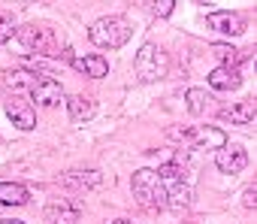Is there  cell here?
Masks as SVG:
<instances>
[{
  "label": "cell",
  "mask_w": 257,
  "mask_h": 224,
  "mask_svg": "<svg viewBox=\"0 0 257 224\" xmlns=\"http://www.w3.org/2000/svg\"><path fill=\"white\" fill-rule=\"evenodd\" d=\"M70 64H73L79 73L91 76V79H103V76L109 73V64H106V58H103V55H85V58H73Z\"/></svg>",
  "instance_id": "cell-15"
},
{
  "label": "cell",
  "mask_w": 257,
  "mask_h": 224,
  "mask_svg": "<svg viewBox=\"0 0 257 224\" xmlns=\"http://www.w3.org/2000/svg\"><path fill=\"white\" fill-rule=\"evenodd\" d=\"M206 25L218 34H227V37H239L245 31V19L239 13H230V10H221V13H209L206 16Z\"/></svg>",
  "instance_id": "cell-6"
},
{
  "label": "cell",
  "mask_w": 257,
  "mask_h": 224,
  "mask_svg": "<svg viewBox=\"0 0 257 224\" xmlns=\"http://www.w3.org/2000/svg\"><path fill=\"white\" fill-rule=\"evenodd\" d=\"M209 52L221 61V67H233V70H239V64L245 61V55H242L239 49L227 46V43H215V46H209Z\"/></svg>",
  "instance_id": "cell-18"
},
{
  "label": "cell",
  "mask_w": 257,
  "mask_h": 224,
  "mask_svg": "<svg viewBox=\"0 0 257 224\" xmlns=\"http://www.w3.org/2000/svg\"><path fill=\"white\" fill-rule=\"evenodd\" d=\"M19 43L43 58H64V61H73V49L64 43V37L52 28H37V25H25L19 31Z\"/></svg>",
  "instance_id": "cell-1"
},
{
  "label": "cell",
  "mask_w": 257,
  "mask_h": 224,
  "mask_svg": "<svg viewBox=\"0 0 257 224\" xmlns=\"http://www.w3.org/2000/svg\"><path fill=\"white\" fill-rule=\"evenodd\" d=\"M61 185L70 191H94L103 185V173L100 170H70L61 176Z\"/></svg>",
  "instance_id": "cell-7"
},
{
  "label": "cell",
  "mask_w": 257,
  "mask_h": 224,
  "mask_svg": "<svg viewBox=\"0 0 257 224\" xmlns=\"http://www.w3.org/2000/svg\"><path fill=\"white\" fill-rule=\"evenodd\" d=\"M131 25L121 16H106V19H97L91 28H88V40L100 49H121L127 40H131Z\"/></svg>",
  "instance_id": "cell-2"
},
{
  "label": "cell",
  "mask_w": 257,
  "mask_h": 224,
  "mask_svg": "<svg viewBox=\"0 0 257 224\" xmlns=\"http://www.w3.org/2000/svg\"><path fill=\"white\" fill-rule=\"evenodd\" d=\"M155 10V16H161V19H167L173 10H176V0H158V4L152 7Z\"/></svg>",
  "instance_id": "cell-20"
},
{
  "label": "cell",
  "mask_w": 257,
  "mask_h": 224,
  "mask_svg": "<svg viewBox=\"0 0 257 224\" xmlns=\"http://www.w3.org/2000/svg\"><path fill=\"white\" fill-rule=\"evenodd\" d=\"M209 85H212L215 91H236V88L242 85V73L233 70V67H215V70L209 73Z\"/></svg>",
  "instance_id": "cell-12"
},
{
  "label": "cell",
  "mask_w": 257,
  "mask_h": 224,
  "mask_svg": "<svg viewBox=\"0 0 257 224\" xmlns=\"http://www.w3.org/2000/svg\"><path fill=\"white\" fill-rule=\"evenodd\" d=\"M170 140L188 143V146H206V149H224L227 137L221 128H170Z\"/></svg>",
  "instance_id": "cell-4"
},
{
  "label": "cell",
  "mask_w": 257,
  "mask_h": 224,
  "mask_svg": "<svg viewBox=\"0 0 257 224\" xmlns=\"http://www.w3.org/2000/svg\"><path fill=\"white\" fill-rule=\"evenodd\" d=\"M67 109H70V119L79 125V122H91V119H94L97 103H94L91 97H82V94H76V97H70V100H67Z\"/></svg>",
  "instance_id": "cell-16"
},
{
  "label": "cell",
  "mask_w": 257,
  "mask_h": 224,
  "mask_svg": "<svg viewBox=\"0 0 257 224\" xmlns=\"http://www.w3.org/2000/svg\"><path fill=\"white\" fill-rule=\"evenodd\" d=\"M112 224H134V221H131V218H115Z\"/></svg>",
  "instance_id": "cell-24"
},
{
  "label": "cell",
  "mask_w": 257,
  "mask_h": 224,
  "mask_svg": "<svg viewBox=\"0 0 257 224\" xmlns=\"http://www.w3.org/2000/svg\"><path fill=\"white\" fill-rule=\"evenodd\" d=\"M215 164H218V170H221V173L236 176V173H242V170L248 167V155H245L239 146H224V149H218Z\"/></svg>",
  "instance_id": "cell-9"
},
{
  "label": "cell",
  "mask_w": 257,
  "mask_h": 224,
  "mask_svg": "<svg viewBox=\"0 0 257 224\" xmlns=\"http://www.w3.org/2000/svg\"><path fill=\"white\" fill-rule=\"evenodd\" d=\"M37 79H40V73L25 70V67H16V70H7V73H4V85L13 88L16 94H19V91H31V88L37 85Z\"/></svg>",
  "instance_id": "cell-13"
},
{
  "label": "cell",
  "mask_w": 257,
  "mask_h": 224,
  "mask_svg": "<svg viewBox=\"0 0 257 224\" xmlns=\"http://www.w3.org/2000/svg\"><path fill=\"white\" fill-rule=\"evenodd\" d=\"M185 97H188V109L194 112V116H203V112L209 109V103H215L203 88H188V94H185Z\"/></svg>",
  "instance_id": "cell-19"
},
{
  "label": "cell",
  "mask_w": 257,
  "mask_h": 224,
  "mask_svg": "<svg viewBox=\"0 0 257 224\" xmlns=\"http://www.w3.org/2000/svg\"><path fill=\"white\" fill-rule=\"evenodd\" d=\"M242 203H245L248 209H254V203H257V191H251V188H248V191H245V200H242Z\"/></svg>",
  "instance_id": "cell-22"
},
{
  "label": "cell",
  "mask_w": 257,
  "mask_h": 224,
  "mask_svg": "<svg viewBox=\"0 0 257 224\" xmlns=\"http://www.w3.org/2000/svg\"><path fill=\"white\" fill-rule=\"evenodd\" d=\"M13 19H0V46H4V43H10L13 40Z\"/></svg>",
  "instance_id": "cell-21"
},
{
  "label": "cell",
  "mask_w": 257,
  "mask_h": 224,
  "mask_svg": "<svg viewBox=\"0 0 257 224\" xmlns=\"http://www.w3.org/2000/svg\"><path fill=\"white\" fill-rule=\"evenodd\" d=\"M28 188L19 185V182H0V203L7 206H25L28 203Z\"/></svg>",
  "instance_id": "cell-17"
},
{
  "label": "cell",
  "mask_w": 257,
  "mask_h": 224,
  "mask_svg": "<svg viewBox=\"0 0 257 224\" xmlns=\"http://www.w3.org/2000/svg\"><path fill=\"white\" fill-rule=\"evenodd\" d=\"M134 67H137V76H140L143 82H158V79H164V76H167L170 61H167V55H164L155 43H146V46L140 49V55H137Z\"/></svg>",
  "instance_id": "cell-3"
},
{
  "label": "cell",
  "mask_w": 257,
  "mask_h": 224,
  "mask_svg": "<svg viewBox=\"0 0 257 224\" xmlns=\"http://www.w3.org/2000/svg\"><path fill=\"white\" fill-rule=\"evenodd\" d=\"M7 116H10L13 125L22 128V131H34V125H37L34 109H31L28 103H22V100H10V103H7Z\"/></svg>",
  "instance_id": "cell-14"
},
{
  "label": "cell",
  "mask_w": 257,
  "mask_h": 224,
  "mask_svg": "<svg viewBox=\"0 0 257 224\" xmlns=\"http://www.w3.org/2000/svg\"><path fill=\"white\" fill-rule=\"evenodd\" d=\"M257 116V109H254V100H239V103H230L221 109V119L233 122V125H251Z\"/></svg>",
  "instance_id": "cell-11"
},
{
  "label": "cell",
  "mask_w": 257,
  "mask_h": 224,
  "mask_svg": "<svg viewBox=\"0 0 257 224\" xmlns=\"http://www.w3.org/2000/svg\"><path fill=\"white\" fill-rule=\"evenodd\" d=\"M0 224H25V221H16V218H0Z\"/></svg>",
  "instance_id": "cell-23"
},
{
  "label": "cell",
  "mask_w": 257,
  "mask_h": 224,
  "mask_svg": "<svg viewBox=\"0 0 257 224\" xmlns=\"http://www.w3.org/2000/svg\"><path fill=\"white\" fill-rule=\"evenodd\" d=\"M49 224H79L82 221V203L76 200H55L46 209Z\"/></svg>",
  "instance_id": "cell-8"
},
{
  "label": "cell",
  "mask_w": 257,
  "mask_h": 224,
  "mask_svg": "<svg viewBox=\"0 0 257 224\" xmlns=\"http://www.w3.org/2000/svg\"><path fill=\"white\" fill-rule=\"evenodd\" d=\"M31 97H34V103H40V106H58V103L64 100V88H61V82H58V79H52V76H43V73H40L37 85L31 88Z\"/></svg>",
  "instance_id": "cell-5"
},
{
  "label": "cell",
  "mask_w": 257,
  "mask_h": 224,
  "mask_svg": "<svg viewBox=\"0 0 257 224\" xmlns=\"http://www.w3.org/2000/svg\"><path fill=\"white\" fill-rule=\"evenodd\" d=\"M158 185H161V179H158L155 170H137V173H134V194H137L146 206H152V197H155Z\"/></svg>",
  "instance_id": "cell-10"
}]
</instances>
